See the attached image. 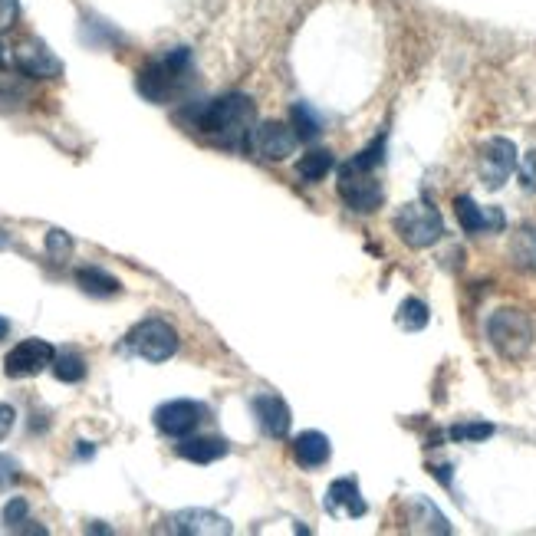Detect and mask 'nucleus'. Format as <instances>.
Masks as SVG:
<instances>
[{
	"label": "nucleus",
	"mask_w": 536,
	"mask_h": 536,
	"mask_svg": "<svg viewBox=\"0 0 536 536\" xmlns=\"http://www.w3.org/2000/svg\"><path fill=\"white\" fill-rule=\"evenodd\" d=\"M14 471H17V464L14 461H7V458H0V487H4L10 477H14Z\"/></svg>",
	"instance_id": "nucleus-31"
},
{
	"label": "nucleus",
	"mask_w": 536,
	"mask_h": 536,
	"mask_svg": "<svg viewBox=\"0 0 536 536\" xmlns=\"http://www.w3.org/2000/svg\"><path fill=\"white\" fill-rule=\"evenodd\" d=\"M17 20V0H0V33Z\"/></svg>",
	"instance_id": "nucleus-28"
},
{
	"label": "nucleus",
	"mask_w": 536,
	"mask_h": 536,
	"mask_svg": "<svg viewBox=\"0 0 536 536\" xmlns=\"http://www.w3.org/2000/svg\"><path fill=\"white\" fill-rule=\"evenodd\" d=\"M382 155H385V135H379V139H375L366 152H359L356 158H352V162H356L359 168H369V171H375L382 165Z\"/></svg>",
	"instance_id": "nucleus-25"
},
{
	"label": "nucleus",
	"mask_w": 536,
	"mask_h": 536,
	"mask_svg": "<svg viewBox=\"0 0 536 536\" xmlns=\"http://www.w3.org/2000/svg\"><path fill=\"white\" fill-rule=\"evenodd\" d=\"M168 530L171 533H181V536H198V533H231V520L221 517L214 510H181L175 517L168 520Z\"/></svg>",
	"instance_id": "nucleus-11"
},
{
	"label": "nucleus",
	"mask_w": 536,
	"mask_h": 536,
	"mask_svg": "<svg viewBox=\"0 0 536 536\" xmlns=\"http://www.w3.org/2000/svg\"><path fill=\"white\" fill-rule=\"evenodd\" d=\"M326 510L329 513H346V517L359 520L366 517V500H362V490L359 484L352 481V477H342L333 487H329L326 494Z\"/></svg>",
	"instance_id": "nucleus-15"
},
{
	"label": "nucleus",
	"mask_w": 536,
	"mask_h": 536,
	"mask_svg": "<svg viewBox=\"0 0 536 536\" xmlns=\"http://www.w3.org/2000/svg\"><path fill=\"white\" fill-rule=\"evenodd\" d=\"M50 369L60 382H83L86 379V362H83V356H76V352H63V356H56Z\"/></svg>",
	"instance_id": "nucleus-22"
},
{
	"label": "nucleus",
	"mask_w": 536,
	"mask_h": 536,
	"mask_svg": "<svg viewBox=\"0 0 536 536\" xmlns=\"http://www.w3.org/2000/svg\"><path fill=\"white\" fill-rule=\"evenodd\" d=\"M490 435H494V425H487V421H477V425H454L451 428L454 441H484Z\"/></svg>",
	"instance_id": "nucleus-24"
},
{
	"label": "nucleus",
	"mask_w": 536,
	"mask_h": 536,
	"mask_svg": "<svg viewBox=\"0 0 536 536\" xmlns=\"http://www.w3.org/2000/svg\"><path fill=\"white\" fill-rule=\"evenodd\" d=\"M27 513H30V507H27V500L24 497H14L10 504L4 507V523H7V530H17L20 523H27Z\"/></svg>",
	"instance_id": "nucleus-26"
},
{
	"label": "nucleus",
	"mask_w": 536,
	"mask_h": 536,
	"mask_svg": "<svg viewBox=\"0 0 536 536\" xmlns=\"http://www.w3.org/2000/svg\"><path fill=\"white\" fill-rule=\"evenodd\" d=\"M428 306L418 300V296H408V300L398 306V326L408 329V333H418V329L428 326Z\"/></svg>",
	"instance_id": "nucleus-21"
},
{
	"label": "nucleus",
	"mask_w": 536,
	"mask_h": 536,
	"mask_svg": "<svg viewBox=\"0 0 536 536\" xmlns=\"http://www.w3.org/2000/svg\"><path fill=\"white\" fill-rule=\"evenodd\" d=\"M510 254L517 260V267L536 273V227L517 231V237H513V244H510Z\"/></svg>",
	"instance_id": "nucleus-19"
},
{
	"label": "nucleus",
	"mask_w": 536,
	"mask_h": 536,
	"mask_svg": "<svg viewBox=\"0 0 536 536\" xmlns=\"http://www.w3.org/2000/svg\"><path fill=\"white\" fill-rule=\"evenodd\" d=\"M333 155L326 152V148H316V152H306L300 158V165H296V171L306 178V181H323L329 171H333Z\"/></svg>",
	"instance_id": "nucleus-20"
},
{
	"label": "nucleus",
	"mask_w": 536,
	"mask_h": 536,
	"mask_svg": "<svg viewBox=\"0 0 536 536\" xmlns=\"http://www.w3.org/2000/svg\"><path fill=\"white\" fill-rule=\"evenodd\" d=\"M477 168H481L487 188H500L513 175V168H517V145L510 139H490L481 148V165Z\"/></svg>",
	"instance_id": "nucleus-10"
},
{
	"label": "nucleus",
	"mask_w": 536,
	"mask_h": 536,
	"mask_svg": "<svg viewBox=\"0 0 536 536\" xmlns=\"http://www.w3.org/2000/svg\"><path fill=\"white\" fill-rule=\"evenodd\" d=\"M204 418H208V408L191 398H175L155 408V428L168 438H188Z\"/></svg>",
	"instance_id": "nucleus-8"
},
{
	"label": "nucleus",
	"mask_w": 536,
	"mask_h": 536,
	"mask_svg": "<svg viewBox=\"0 0 536 536\" xmlns=\"http://www.w3.org/2000/svg\"><path fill=\"white\" fill-rule=\"evenodd\" d=\"M188 73H191V53L185 47L168 50L162 56H155L145 70H139V93L152 102H168L185 86Z\"/></svg>",
	"instance_id": "nucleus-2"
},
{
	"label": "nucleus",
	"mask_w": 536,
	"mask_h": 536,
	"mask_svg": "<svg viewBox=\"0 0 536 536\" xmlns=\"http://www.w3.org/2000/svg\"><path fill=\"white\" fill-rule=\"evenodd\" d=\"M296 139L293 125H283V122H264V125H254V132H250L247 139V148L250 152H257L260 158H267V162H283V158H290L296 152Z\"/></svg>",
	"instance_id": "nucleus-9"
},
{
	"label": "nucleus",
	"mask_w": 536,
	"mask_h": 536,
	"mask_svg": "<svg viewBox=\"0 0 536 536\" xmlns=\"http://www.w3.org/2000/svg\"><path fill=\"white\" fill-rule=\"evenodd\" d=\"M227 451H231V444L224 438H181L178 444V458H185L191 464H214Z\"/></svg>",
	"instance_id": "nucleus-17"
},
{
	"label": "nucleus",
	"mask_w": 536,
	"mask_h": 536,
	"mask_svg": "<svg viewBox=\"0 0 536 536\" xmlns=\"http://www.w3.org/2000/svg\"><path fill=\"white\" fill-rule=\"evenodd\" d=\"M523 188H536V155H527L523 162Z\"/></svg>",
	"instance_id": "nucleus-30"
},
{
	"label": "nucleus",
	"mask_w": 536,
	"mask_h": 536,
	"mask_svg": "<svg viewBox=\"0 0 536 536\" xmlns=\"http://www.w3.org/2000/svg\"><path fill=\"white\" fill-rule=\"evenodd\" d=\"M7 333H10V323L4 316H0V339H7Z\"/></svg>",
	"instance_id": "nucleus-32"
},
{
	"label": "nucleus",
	"mask_w": 536,
	"mask_h": 536,
	"mask_svg": "<svg viewBox=\"0 0 536 536\" xmlns=\"http://www.w3.org/2000/svg\"><path fill=\"white\" fill-rule=\"evenodd\" d=\"M395 234L402 237L408 247L421 250L441 241L444 221L428 201H415V204H405V208L395 214Z\"/></svg>",
	"instance_id": "nucleus-4"
},
{
	"label": "nucleus",
	"mask_w": 536,
	"mask_h": 536,
	"mask_svg": "<svg viewBox=\"0 0 536 536\" xmlns=\"http://www.w3.org/2000/svg\"><path fill=\"white\" fill-rule=\"evenodd\" d=\"M329 454H333V448H329V438L323 431H303V435H296L293 441V461L306 467V471L323 467L329 461Z\"/></svg>",
	"instance_id": "nucleus-16"
},
{
	"label": "nucleus",
	"mask_w": 536,
	"mask_h": 536,
	"mask_svg": "<svg viewBox=\"0 0 536 536\" xmlns=\"http://www.w3.org/2000/svg\"><path fill=\"white\" fill-rule=\"evenodd\" d=\"M53 359H56V349L47 339H24L7 352L4 375L7 379H30V375H40L43 369H50Z\"/></svg>",
	"instance_id": "nucleus-7"
},
{
	"label": "nucleus",
	"mask_w": 536,
	"mask_h": 536,
	"mask_svg": "<svg viewBox=\"0 0 536 536\" xmlns=\"http://www.w3.org/2000/svg\"><path fill=\"white\" fill-rule=\"evenodd\" d=\"M14 66L20 73L33 76V79H53V76L63 73V63L56 60V56L43 47V43H24V47H17Z\"/></svg>",
	"instance_id": "nucleus-13"
},
{
	"label": "nucleus",
	"mask_w": 536,
	"mask_h": 536,
	"mask_svg": "<svg viewBox=\"0 0 536 536\" xmlns=\"http://www.w3.org/2000/svg\"><path fill=\"white\" fill-rule=\"evenodd\" d=\"M290 125H293V132H296V139L300 142H310L319 135V119L313 116V109L310 106H293L290 109Z\"/></svg>",
	"instance_id": "nucleus-23"
},
{
	"label": "nucleus",
	"mask_w": 536,
	"mask_h": 536,
	"mask_svg": "<svg viewBox=\"0 0 536 536\" xmlns=\"http://www.w3.org/2000/svg\"><path fill=\"white\" fill-rule=\"evenodd\" d=\"M14 408L10 405H0V441H4L10 435V428H14Z\"/></svg>",
	"instance_id": "nucleus-29"
},
{
	"label": "nucleus",
	"mask_w": 536,
	"mask_h": 536,
	"mask_svg": "<svg viewBox=\"0 0 536 536\" xmlns=\"http://www.w3.org/2000/svg\"><path fill=\"white\" fill-rule=\"evenodd\" d=\"M76 283L79 290L89 293V296H99V300H106V296H116L122 290V283L106 273L102 267H79L76 270Z\"/></svg>",
	"instance_id": "nucleus-18"
},
{
	"label": "nucleus",
	"mask_w": 536,
	"mask_h": 536,
	"mask_svg": "<svg viewBox=\"0 0 536 536\" xmlns=\"http://www.w3.org/2000/svg\"><path fill=\"white\" fill-rule=\"evenodd\" d=\"M339 195L352 211L372 214L382 208V185L372 178L369 168H359L356 162H346L339 168Z\"/></svg>",
	"instance_id": "nucleus-5"
},
{
	"label": "nucleus",
	"mask_w": 536,
	"mask_h": 536,
	"mask_svg": "<svg viewBox=\"0 0 536 536\" xmlns=\"http://www.w3.org/2000/svg\"><path fill=\"white\" fill-rule=\"evenodd\" d=\"M129 349L145 362H168L178 352V333L165 319H145L129 333Z\"/></svg>",
	"instance_id": "nucleus-6"
},
{
	"label": "nucleus",
	"mask_w": 536,
	"mask_h": 536,
	"mask_svg": "<svg viewBox=\"0 0 536 536\" xmlns=\"http://www.w3.org/2000/svg\"><path fill=\"white\" fill-rule=\"evenodd\" d=\"M185 116H191V129H198L201 135H211V139H218L227 148H247L257 109L247 96L231 93L211 102H198Z\"/></svg>",
	"instance_id": "nucleus-1"
},
{
	"label": "nucleus",
	"mask_w": 536,
	"mask_h": 536,
	"mask_svg": "<svg viewBox=\"0 0 536 536\" xmlns=\"http://www.w3.org/2000/svg\"><path fill=\"white\" fill-rule=\"evenodd\" d=\"M454 211H458V221L467 234H484V231H504V211L500 208H481L474 198H458L454 201Z\"/></svg>",
	"instance_id": "nucleus-12"
},
{
	"label": "nucleus",
	"mask_w": 536,
	"mask_h": 536,
	"mask_svg": "<svg viewBox=\"0 0 536 536\" xmlns=\"http://www.w3.org/2000/svg\"><path fill=\"white\" fill-rule=\"evenodd\" d=\"M47 247H50V254H53L56 260H63V257H70L73 241H70V237H66L63 231H50V237H47Z\"/></svg>",
	"instance_id": "nucleus-27"
},
{
	"label": "nucleus",
	"mask_w": 536,
	"mask_h": 536,
	"mask_svg": "<svg viewBox=\"0 0 536 536\" xmlns=\"http://www.w3.org/2000/svg\"><path fill=\"white\" fill-rule=\"evenodd\" d=\"M254 412L260 418V428L267 431L270 438H287L290 435V405L283 402L280 395H257L254 398Z\"/></svg>",
	"instance_id": "nucleus-14"
},
{
	"label": "nucleus",
	"mask_w": 536,
	"mask_h": 536,
	"mask_svg": "<svg viewBox=\"0 0 536 536\" xmlns=\"http://www.w3.org/2000/svg\"><path fill=\"white\" fill-rule=\"evenodd\" d=\"M487 339L500 356L517 362L530 352L533 346V323L527 313L520 310H497L487 319Z\"/></svg>",
	"instance_id": "nucleus-3"
}]
</instances>
